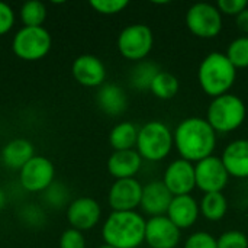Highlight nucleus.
<instances>
[{"mask_svg": "<svg viewBox=\"0 0 248 248\" xmlns=\"http://www.w3.org/2000/svg\"><path fill=\"white\" fill-rule=\"evenodd\" d=\"M173 140L180 157L190 163L211 157L217 147V132L206 119L198 116L182 121L173 132Z\"/></svg>", "mask_w": 248, "mask_h": 248, "instance_id": "nucleus-1", "label": "nucleus"}, {"mask_svg": "<svg viewBox=\"0 0 248 248\" xmlns=\"http://www.w3.org/2000/svg\"><path fill=\"white\" fill-rule=\"evenodd\" d=\"M147 221L135 211L112 212L102 227L105 244L115 248H138L145 241Z\"/></svg>", "mask_w": 248, "mask_h": 248, "instance_id": "nucleus-2", "label": "nucleus"}, {"mask_svg": "<svg viewBox=\"0 0 248 248\" xmlns=\"http://www.w3.org/2000/svg\"><path fill=\"white\" fill-rule=\"evenodd\" d=\"M237 78V68L231 64L227 54L211 52L208 54L198 70V80L202 90L214 97L227 94L234 86Z\"/></svg>", "mask_w": 248, "mask_h": 248, "instance_id": "nucleus-3", "label": "nucleus"}, {"mask_svg": "<svg viewBox=\"0 0 248 248\" xmlns=\"http://www.w3.org/2000/svg\"><path fill=\"white\" fill-rule=\"evenodd\" d=\"M247 118L246 103L235 94L227 93L214 97L208 106L206 121L215 132L228 134L238 129Z\"/></svg>", "mask_w": 248, "mask_h": 248, "instance_id": "nucleus-4", "label": "nucleus"}, {"mask_svg": "<svg viewBox=\"0 0 248 248\" xmlns=\"http://www.w3.org/2000/svg\"><path fill=\"white\" fill-rule=\"evenodd\" d=\"M173 147V132L166 124L160 121H151L140 128L137 151L142 160L161 161L170 154Z\"/></svg>", "mask_w": 248, "mask_h": 248, "instance_id": "nucleus-5", "label": "nucleus"}, {"mask_svg": "<svg viewBox=\"0 0 248 248\" xmlns=\"http://www.w3.org/2000/svg\"><path fill=\"white\" fill-rule=\"evenodd\" d=\"M51 44L52 38L44 26H22L12 39V49L25 61H36L49 52Z\"/></svg>", "mask_w": 248, "mask_h": 248, "instance_id": "nucleus-6", "label": "nucleus"}, {"mask_svg": "<svg viewBox=\"0 0 248 248\" xmlns=\"http://www.w3.org/2000/svg\"><path fill=\"white\" fill-rule=\"evenodd\" d=\"M154 45V35L150 26L144 23H132L124 28L118 36V49L122 57L129 61H144Z\"/></svg>", "mask_w": 248, "mask_h": 248, "instance_id": "nucleus-7", "label": "nucleus"}, {"mask_svg": "<svg viewBox=\"0 0 248 248\" xmlns=\"http://www.w3.org/2000/svg\"><path fill=\"white\" fill-rule=\"evenodd\" d=\"M186 25L195 36L211 39L222 31V15L217 4L196 3L186 13Z\"/></svg>", "mask_w": 248, "mask_h": 248, "instance_id": "nucleus-8", "label": "nucleus"}, {"mask_svg": "<svg viewBox=\"0 0 248 248\" xmlns=\"http://www.w3.org/2000/svg\"><path fill=\"white\" fill-rule=\"evenodd\" d=\"M54 163L44 155H33L20 170V186L31 193H42L55 179Z\"/></svg>", "mask_w": 248, "mask_h": 248, "instance_id": "nucleus-9", "label": "nucleus"}, {"mask_svg": "<svg viewBox=\"0 0 248 248\" xmlns=\"http://www.w3.org/2000/svg\"><path fill=\"white\" fill-rule=\"evenodd\" d=\"M196 187L203 193L222 192L230 180V174L219 157L211 155L195 164Z\"/></svg>", "mask_w": 248, "mask_h": 248, "instance_id": "nucleus-10", "label": "nucleus"}, {"mask_svg": "<svg viewBox=\"0 0 248 248\" xmlns=\"http://www.w3.org/2000/svg\"><path fill=\"white\" fill-rule=\"evenodd\" d=\"M142 185L134 179L115 180L109 189L108 201L112 212H129L135 211L141 205Z\"/></svg>", "mask_w": 248, "mask_h": 248, "instance_id": "nucleus-11", "label": "nucleus"}, {"mask_svg": "<svg viewBox=\"0 0 248 248\" xmlns=\"http://www.w3.org/2000/svg\"><path fill=\"white\" fill-rule=\"evenodd\" d=\"M102 217L99 202L89 196H80L70 202L67 206V221L71 228L78 231H89L94 228Z\"/></svg>", "mask_w": 248, "mask_h": 248, "instance_id": "nucleus-12", "label": "nucleus"}, {"mask_svg": "<svg viewBox=\"0 0 248 248\" xmlns=\"http://www.w3.org/2000/svg\"><path fill=\"white\" fill-rule=\"evenodd\" d=\"M163 183L171 192L173 196L190 195L196 187V176L193 163L179 158L169 164L164 171Z\"/></svg>", "mask_w": 248, "mask_h": 248, "instance_id": "nucleus-13", "label": "nucleus"}, {"mask_svg": "<svg viewBox=\"0 0 248 248\" xmlns=\"http://www.w3.org/2000/svg\"><path fill=\"white\" fill-rule=\"evenodd\" d=\"M180 241V230L164 215L153 217L145 225V243L151 248H176Z\"/></svg>", "mask_w": 248, "mask_h": 248, "instance_id": "nucleus-14", "label": "nucleus"}, {"mask_svg": "<svg viewBox=\"0 0 248 248\" xmlns=\"http://www.w3.org/2000/svg\"><path fill=\"white\" fill-rule=\"evenodd\" d=\"M73 77L77 83L86 87H100L105 84L106 67L103 61L93 54L78 55L71 65Z\"/></svg>", "mask_w": 248, "mask_h": 248, "instance_id": "nucleus-15", "label": "nucleus"}, {"mask_svg": "<svg viewBox=\"0 0 248 248\" xmlns=\"http://www.w3.org/2000/svg\"><path fill=\"white\" fill-rule=\"evenodd\" d=\"M171 192L163 183V180H154L147 183L142 187L141 208L145 214L153 217H164L167 215L169 206L173 201Z\"/></svg>", "mask_w": 248, "mask_h": 248, "instance_id": "nucleus-16", "label": "nucleus"}, {"mask_svg": "<svg viewBox=\"0 0 248 248\" xmlns=\"http://www.w3.org/2000/svg\"><path fill=\"white\" fill-rule=\"evenodd\" d=\"M199 214H201V208L199 203L195 201V198H192L190 195H183V196L173 198L166 217L179 230H186L196 224Z\"/></svg>", "mask_w": 248, "mask_h": 248, "instance_id": "nucleus-17", "label": "nucleus"}, {"mask_svg": "<svg viewBox=\"0 0 248 248\" xmlns=\"http://www.w3.org/2000/svg\"><path fill=\"white\" fill-rule=\"evenodd\" d=\"M142 157L137 150H125V151H113L108 160V170L110 176L116 180L121 179H134L137 173L141 170Z\"/></svg>", "mask_w": 248, "mask_h": 248, "instance_id": "nucleus-18", "label": "nucleus"}, {"mask_svg": "<svg viewBox=\"0 0 248 248\" xmlns=\"http://www.w3.org/2000/svg\"><path fill=\"white\" fill-rule=\"evenodd\" d=\"M230 177H248V140H237L227 145L221 157Z\"/></svg>", "mask_w": 248, "mask_h": 248, "instance_id": "nucleus-19", "label": "nucleus"}, {"mask_svg": "<svg viewBox=\"0 0 248 248\" xmlns=\"http://www.w3.org/2000/svg\"><path fill=\"white\" fill-rule=\"evenodd\" d=\"M96 102L100 110L109 116L122 115L128 106V97L125 90L113 83H105L103 86L99 87Z\"/></svg>", "mask_w": 248, "mask_h": 248, "instance_id": "nucleus-20", "label": "nucleus"}, {"mask_svg": "<svg viewBox=\"0 0 248 248\" xmlns=\"http://www.w3.org/2000/svg\"><path fill=\"white\" fill-rule=\"evenodd\" d=\"M35 155L33 144L26 138H13L1 148V163L12 170H20Z\"/></svg>", "mask_w": 248, "mask_h": 248, "instance_id": "nucleus-21", "label": "nucleus"}, {"mask_svg": "<svg viewBox=\"0 0 248 248\" xmlns=\"http://www.w3.org/2000/svg\"><path fill=\"white\" fill-rule=\"evenodd\" d=\"M138 128L132 122H119L116 124L110 134H109V142L115 151H125V150H134L137 147L138 140Z\"/></svg>", "mask_w": 248, "mask_h": 248, "instance_id": "nucleus-22", "label": "nucleus"}, {"mask_svg": "<svg viewBox=\"0 0 248 248\" xmlns=\"http://www.w3.org/2000/svg\"><path fill=\"white\" fill-rule=\"evenodd\" d=\"M199 208H201V214L203 215V218H206L208 221L217 222L225 217L228 211V203L222 192L205 193Z\"/></svg>", "mask_w": 248, "mask_h": 248, "instance_id": "nucleus-23", "label": "nucleus"}, {"mask_svg": "<svg viewBox=\"0 0 248 248\" xmlns=\"http://www.w3.org/2000/svg\"><path fill=\"white\" fill-rule=\"evenodd\" d=\"M161 70L158 68V65H155L154 62L150 61H140L137 62V65L131 70L129 74V81L131 86L137 90H150L153 80L155 78V76L160 73Z\"/></svg>", "mask_w": 248, "mask_h": 248, "instance_id": "nucleus-24", "label": "nucleus"}, {"mask_svg": "<svg viewBox=\"0 0 248 248\" xmlns=\"http://www.w3.org/2000/svg\"><path fill=\"white\" fill-rule=\"evenodd\" d=\"M179 89H180V83L174 74L169 71H160L153 80L150 92L158 99L169 100V99H173L179 93Z\"/></svg>", "mask_w": 248, "mask_h": 248, "instance_id": "nucleus-25", "label": "nucleus"}, {"mask_svg": "<svg viewBox=\"0 0 248 248\" xmlns=\"http://www.w3.org/2000/svg\"><path fill=\"white\" fill-rule=\"evenodd\" d=\"M42 201H44V203L46 206H49L52 209H62V208L67 209V206L71 202V199H70V189L62 182L54 180L42 192Z\"/></svg>", "mask_w": 248, "mask_h": 248, "instance_id": "nucleus-26", "label": "nucleus"}, {"mask_svg": "<svg viewBox=\"0 0 248 248\" xmlns=\"http://www.w3.org/2000/svg\"><path fill=\"white\" fill-rule=\"evenodd\" d=\"M19 17L23 26H42L46 19V7L39 0H28L20 6Z\"/></svg>", "mask_w": 248, "mask_h": 248, "instance_id": "nucleus-27", "label": "nucleus"}, {"mask_svg": "<svg viewBox=\"0 0 248 248\" xmlns=\"http://www.w3.org/2000/svg\"><path fill=\"white\" fill-rule=\"evenodd\" d=\"M227 57L235 68L248 67V36L234 39L227 51Z\"/></svg>", "mask_w": 248, "mask_h": 248, "instance_id": "nucleus-28", "label": "nucleus"}, {"mask_svg": "<svg viewBox=\"0 0 248 248\" xmlns=\"http://www.w3.org/2000/svg\"><path fill=\"white\" fill-rule=\"evenodd\" d=\"M19 217L25 225L33 227V228L44 225L46 221V214H45L44 208L39 205H35V203H28V205L22 206L19 211Z\"/></svg>", "mask_w": 248, "mask_h": 248, "instance_id": "nucleus-29", "label": "nucleus"}, {"mask_svg": "<svg viewBox=\"0 0 248 248\" xmlns=\"http://www.w3.org/2000/svg\"><path fill=\"white\" fill-rule=\"evenodd\" d=\"M218 248H248L247 235L241 231H227L218 238Z\"/></svg>", "mask_w": 248, "mask_h": 248, "instance_id": "nucleus-30", "label": "nucleus"}, {"mask_svg": "<svg viewBox=\"0 0 248 248\" xmlns=\"http://www.w3.org/2000/svg\"><path fill=\"white\" fill-rule=\"evenodd\" d=\"M58 246L60 248H86V238L81 231L70 227L62 231Z\"/></svg>", "mask_w": 248, "mask_h": 248, "instance_id": "nucleus-31", "label": "nucleus"}, {"mask_svg": "<svg viewBox=\"0 0 248 248\" xmlns=\"http://www.w3.org/2000/svg\"><path fill=\"white\" fill-rule=\"evenodd\" d=\"M129 3L126 0H92L90 6L102 15H116Z\"/></svg>", "mask_w": 248, "mask_h": 248, "instance_id": "nucleus-32", "label": "nucleus"}, {"mask_svg": "<svg viewBox=\"0 0 248 248\" xmlns=\"http://www.w3.org/2000/svg\"><path fill=\"white\" fill-rule=\"evenodd\" d=\"M185 248H218V240L209 232H195L192 234L186 243Z\"/></svg>", "mask_w": 248, "mask_h": 248, "instance_id": "nucleus-33", "label": "nucleus"}, {"mask_svg": "<svg viewBox=\"0 0 248 248\" xmlns=\"http://www.w3.org/2000/svg\"><path fill=\"white\" fill-rule=\"evenodd\" d=\"M217 7L219 9L221 15L237 17L244 9H247L248 1L247 0H219L217 3Z\"/></svg>", "mask_w": 248, "mask_h": 248, "instance_id": "nucleus-34", "label": "nucleus"}, {"mask_svg": "<svg viewBox=\"0 0 248 248\" xmlns=\"http://www.w3.org/2000/svg\"><path fill=\"white\" fill-rule=\"evenodd\" d=\"M15 23V12L10 4L0 1V35L7 33Z\"/></svg>", "mask_w": 248, "mask_h": 248, "instance_id": "nucleus-35", "label": "nucleus"}, {"mask_svg": "<svg viewBox=\"0 0 248 248\" xmlns=\"http://www.w3.org/2000/svg\"><path fill=\"white\" fill-rule=\"evenodd\" d=\"M237 26L244 32V33H248V7L244 9L237 17Z\"/></svg>", "mask_w": 248, "mask_h": 248, "instance_id": "nucleus-36", "label": "nucleus"}, {"mask_svg": "<svg viewBox=\"0 0 248 248\" xmlns=\"http://www.w3.org/2000/svg\"><path fill=\"white\" fill-rule=\"evenodd\" d=\"M6 201H7V196H6L4 190H3V189H0V211L4 208V205H6Z\"/></svg>", "mask_w": 248, "mask_h": 248, "instance_id": "nucleus-37", "label": "nucleus"}, {"mask_svg": "<svg viewBox=\"0 0 248 248\" xmlns=\"http://www.w3.org/2000/svg\"><path fill=\"white\" fill-rule=\"evenodd\" d=\"M97 248H115V247H112V246H108V244H102L100 247H97Z\"/></svg>", "mask_w": 248, "mask_h": 248, "instance_id": "nucleus-38", "label": "nucleus"}]
</instances>
